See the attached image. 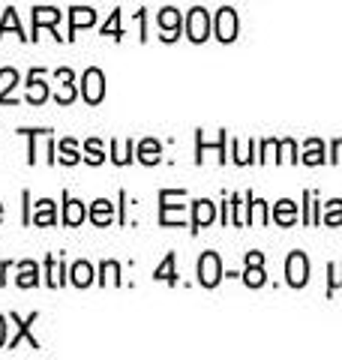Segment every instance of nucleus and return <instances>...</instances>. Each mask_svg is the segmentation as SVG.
I'll return each mask as SVG.
<instances>
[{"instance_id": "f257e3e1", "label": "nucleus", "mask_w": 342, "mask_h": 360, "mask_svg": "<svg viewBox=\"0 0 342 360\" xmlns=\"http://www.w3.org/2000/svg\"><path fill=\"white\" fill-rule=\"evenodd\" d=\"M180 195H186L184 189H163V193H159V222L163 225H180L186 219L184 205H175Z\"/></svg>"}, {"instance_id": "f03ea898", "label": "nucleus", "mask_w": 342, "mask_h": 360, "mask_svg": "<svg viewBox=\"0 0 342 360\" xmlns=\"http://www.w3.org/2000/svg\"><path fill=\"white\" fill-rule=\"evenodd\" d=\"M82 96L87 105H99L102 96H106V75H102L96 66H90V70L82 75Z\"/></svg>"}, {"instance_id": "7ed1b4c3", "label": "nucleus", "mask_w": 342, "mask_h": 360, "mask_svg": "<svg viewBox=\"0 0 342 360\" xmlns=\"http://www.w3.org/2000/svg\"><path fill=\"white\" fill-rule=\"evenodd\" d=\"M285 279H289L291 288H303L310 283V258L303 252H291L289 262H285Z\"/></svg>"}, {"instance_id": "20e7f679", "label": "nucleus", "mask_w": 342, "mask_h": 360, "mask_svg": "<svg viewBox=\"0 0 342 360\" xmlns=\"http://www.w3.org/2000/svg\"><path fill=\"white\" fill-rule=\"evenodd\" d=\"M220 279H222V262H220V255L208 250L198 258V283L204 288H216Z\"/></svg>"}, {"instance_id": "39448f33", "label": "nucleus", "mask_w": 342, "mask_h": 360, "mask_svg": "<svg viewBox=\"0 0 342 360\" xmlns=\"http://www.w3.org/2000/svg\"><path fill=\"white\" fill-rule=\"evenodd\" d=\"M186 37L192 39V42H204L210 37V15H208V9H201V6H196L192 13L186 15Z\"/></svg>"}, {"instance_id": "423d86ee", "label": "nucleus", "mask_w": 342, "mask_h": 360, "mask_svg": "<svg viewBox=\"0 0 342 360\" xmlns=\"http://www.w3.org/2000/svg\"><path fill=\"white\" fill-rule=\"evenodd\" d=\"M61 18H63L61 9H54V6H37V9H33V37L30 39H39V27H51L54 30V25ZM54 39H63V37L54 30Z\"/></svg>"}, {"instance_id": "0eeeda50", "label": "nucleus", "mask_w": 342, "mask_h": 360, "mask_svg": "<svg viewBox=\"0 0 342 360\" xmlns=\"http://www.w3.org/2000/svg\"><path fill=\"white\" fill-rule=\"evenodd\" d=\"M9 319H13V324H15V336H13V340H9V342H6L9 348H15V345H18L21 340H27V345H30V348H39V340H37V336H33V333H30V328H33V321H37V319H39V315H37V312H30V315H27V319H18V315L13 312V315H9Z\"/></svg>"}, {"instance_id": "6e6552de", "label": "nucleus", "mask_w": 342, "mask_h": 360, "mask_svg": "<svg viewBox=\"0 0 342 360\" xmlns=\"http://www.w3.org/2000/svg\"><path fill=\"white\" fill-rule=\"evenodd\" d=\"M216 39L220 42H234L237 39V13L232 6H222L216 15Z\"/></svg>"}, {"instance_id": "1a4fd4ad", "label": "nucleus", "mask_w": 342, "mask_h": 360, "mask_svg": "<svg viewBox=\"0 0 342 360\" xmlns=\"http://www.w3.org/2000/svg\"><path fill=\"white\" fill-rule=\"evenodd\" d=\"M156 25H159V30L165 33V42H175L177 37H180V30H184V18H180V13L177 9H171V6H165L163 13H159V18H156Z\"/></svg>"}, {"instance_id": "9d476101", "label": "nucleus", "mask_w": 342, "mask_h": 360, "mask_svg": "<svg viewBox=\"0 0 342 360\" xmlns=\"http://www.w3.org/2000/svg\"><path fill=\"white\" fill-rule=\"evenodd\" d=\"M213 219H216V205L208 201V198H198L196 205H192V231L208 229Z\"/></svg>"}, {"instance_id": "9b49d317", "label": "nucleus", "mask_w": 342, "mask_h": 360, "mask_svg": "<svg viewBox=\"0 0 342 360\" xmlns=\"http://www.w3.org/2000/svg\"><path fill=\"white\" fill-rule=\"evenodd\" d=\"M96 25V13L90 6H72L70 9V37L66 39H75V33L82 27H94Z\"/></svg>"}, {"instance_id": "f8f14e48", "label": "nucleus", "mask_w": 342, "mask_h": 360, "mask_svg": "<svg viewBox=\"0 0 342 360\" xmlns=\"http://www.w3.org/2000/svg\"><path fill=\"white\" fill-rule=\"evenodd\" d=\"M45 99H49V84L42 82V70H30V75H27V103L42 105Z\"/></svg>"}, {"instance_id": "ddd939ff", "label": "nucleus", "mask_w": 342, "mask_h": 360, "mask_svg": "<svg viewBox=\"0 0 342 360\" xmlns=\"http://www.w3.org/2000/svg\"><path fill=\"white\" fill-rule=\"evenodd\" d=\"M87 219V207H84V201H78V198H70L63 193V222L66 225H82Z\"/></svg>"}, {"instance_id": "4468645a", "label": "nucleus", "mask_w": 342, "mask_h": 360, "mask_svg": "<svg viewBox=\"0 0 342 360\" xmlns=\"http://www.w3.org/2000/svg\"><path fill=\"white\" fill-rule=\"evenodd\" d=\"M45 285L49 288H61L63 283H66V267H63V262L57 255H49L45 258Z\"/></svg>"}, {"instance_id": "2eb2a0df", "label": "nucleus", "mask_w": 342, "mask_h": 360, "mask_svg": "<svg viewBox=\"0 0 342 360\" xmlns=\"http://www.w3.org/2000/svg\"><path fill=\"white\" fill-rule=\"evenodd\" d=\"M273 222L282 225V229L294 225V222H298V205H294V201H289V198H282L279 205L273 207Z\"/></svg>"}, {"instance_id": "dca6fc26", "label": "nucleus", "mask_w": 342, "mask_h": 360, "mask_svg": "<svg viewBox=\"0 0 342 360\" xmlns=\"http://www.w3.org/2000/svg\"><path fill=\"white\" fill-rule=\"evenodd\" d=\"M87 217H90L94 225H108L114 219V205L108 198H99V201H94V207H90Z\"/></svg>"}, {"instance_id": "f3484780", "label": "nucleus", "mask_w": 342, "mask_h": 360, "mask_svg": "<svg viewBox=\"0 0 342 360\" xmlns=\"http://www.w3.org/2000/svg\"><path fill=\"white\" fill-rule=\"evenodd\" d=\"M18 288H33L39 285V264L37 262H21L18 264Z\"/></svg>"}, {"instance_id": "a211bd4d", "label": "nucleus", "mask_w": 342, "mask_h": 360, "mask_svg": "<svg viewBox=\"0 0 342 360\" xmlns=\"http://www.w3.org/2000/svg\"><path fill=\"white\" fill-rule=\"evenodd\" d=\"M30 222L33 225H54L57 222V213H54V201L51 198H42V201H37V213L30 217Z\"/></svg>"}, {"instance_id": "6ab92c4d", "label": "nucleus", "mask_w": 342, "mask_h": 360, "mask_svg": "<svg viewBox=\"0 0 342 360\" xmlns=\"http://www.w3.org/2000/svg\"><path fill=\"white\" fill-rule=\"evenodd\" d=\"M159 160H163V148H159V141H156V139H144V141L139 144V162L156 165Z\"/></svg>"}, {"instance_id": "aec40b11", "label": "nucleus", "mask_w": 342, "mask_h": 360, "mask_svg": "<svg viewBox=\"0 0 342 360\" xmlns=\"http://www.w3.org/2000/svg\"><path fill=\"white\" fill-rule=\"evenodd\" d=\"M327 160L324 156V141L322 139H310L303 144V162L306 165H322Z\"/></svg>"}, {"instance_id": "412c9836", "label": "nucleus", "mask_w": 342, "mask_h": 360, "mask_svg": "<svg viewBox=\"0 0 342 360\" xmlns=\"http://www.w3.org/2000/svg\"><path fill=\"white\" fill-rule=\"evenodd\" d=\"M175 262H177V255H175V252H168V255H165V262L159 264V267H156V274H153L156 283H159V279H163V283H168V285H175V283H177Z\"/></svg>"}, {"instance_id": "4be33fe9", "label": "nucleus", "mask_w": 342, "mask_h": 360, "mask_svg": "<svg viewBox=\"0 0 342 360\" xmlns=\"http://www.w3.org/2000/svg\"><path fill=\"white\" fill-rule=\"evenodd\" d=\"M70 276H72V285L87 288L90 283H94V267H90L87 262H75L72 270H70Z\"/></svg>"}, {"instance_id": "5701e85b", "label": "nucleus", "mask_w": 342, "mask_h": 360, "mask_svg": "<svg viewBox=\"0 0 342 360\" xmlns=\"http://www.w3.org/2000/svg\"><path fill=\"white\" fill-rule=\"evenodd\" d=\"M132 156H135V141H123V144L111 141V160L118 165H129Z\"/></svg>"}, {"instance_id": "b1692460", "label": "nucleus", "mask_w": 342, "mask_h": 360, "mask_svg": "<svg viewBox=\"0 0 342 360\" xmlns=\"http://www.w3.org/2000/svg\"><path fill=\"white\" fill-rule=\"evenodd\" d=\"M243 283L249 285V288H261L267 283V276H265V264H246V270H243Z\"/></svg>"}, {"instance_id": "393cba45", "label": "nucleus", "mask_w": 342, "mask_h": 360, "mask_svg": "<svg viewBox=\"0 0 342 360\" xmlns=\"http://www.w3.org/2000/svg\"><path fill=\"white\" fill-rule=\"evenodd\" d=\"M57 153H61L57 160H61L63 165H75L78 160H82V156H78V148H75V141H72V139H63L61 144H57Z\"/></svg>"}, {"instance_id": "a878e982", "label": "nucleus", "mask_w": 342, "mask_h": 360, "mask_svg": "<svg viewBox=\"0 0 342 360\" xmlns=\"http://www.w3.org/2000/svg\"><path fill=\"white\" fill-rule=\"evenodd\" d=\"M84 160L90 165H102V162H106V150H102V141L99 139H90L84 144Z\"/></svg>"}, {"instance_id": "bb28decb", "label": "nucleus", "mask_w": 342, "mask_h": 360, "mask_svg": "<svg viewBox=\"0 0 342 360\" xmlns=\"http://www.w3.org/2000/svg\"><path fill=\"white\" fill-rule=\"evenodd\" d=\"M99 274H102V276H99V283H102V285H106L108 279H111L114 285H120V264H118V262H102Z\"/></svg>"}, {"instance_id": "cd10ccee", "label": "nucleus", "mask_w": 342, "mask_h": 360, "mask_svg": "<svg viewBox=\"0 0 342 360\" xmlns=\"http://www.w3.org/2000/svg\"><path fill=\"white\" fill-rule=\"evenodd\" d=\"M6 30H15V37L27 39V37H25V30H21V25H18V15H15V9H6V13H4V25H0V37H4Z\"/></svg>"}, {"instance_id": "c85d7f7f", "label": "nucleus", "mask_w": 342, "mask_h": 360, "mask_svg": "<svg viewBox=\"0 0 342 360\" xmlns=\"http://www.w3.org/2000/svg\"><path fill=\"white\" fill-rule=\"evenodd\" d=\"M324 225H342V201L334 198L324 210Z\"/></svg>"}, {"instance_id": "c756f323", "label": "nucleus", "mask_w": 342, "mask_h": 360, "mask_svg": "<svg viewBox=\"0 0 342 360\" xmlns=\"http://www.w3.org/2000/svg\"><path fill=\"white\" fill-rule=\"evenodd\" d=\"M102 37H114V39L123 37L120 33V13H111V18L106 21V27H102Z\"/></svg>"}, {"instance_id": "7c9ffc66", "label": "nucleus", "mask_w": 342, "mask_h": 360, "mask_svg": "<svg viewBox=\"0 0 342 360\" xmlns=\"http://www.w3.org/2000/svg\"><path fill=\"white\" fill-rule=\"evenodd\" d=\"M342 285V264H330V285H327V295H334V288Z\"/></svg>"}, {"instance_id": "2f4dec72", "label": "nucleus", "mask_w": 342, "mask_h": 360, "mask_svg": "<svg viewBox=\"0 0 342 360\" xmlns=\"http://www.w3.org/2000/svg\"><path fill=\"white\" fill-rule=\"evenodd\" d=\"M279 148H282V160H289V162H298L300 156H298V148H294V141L291 139H285V141H279Z\"/></svg>"}, {"instance_id": "473e14b6", "label": "nucleus", "mask_w": 342, "mask_h": 360, "mask_svg": "<svg viewBox=\"0 0 342 360\" xmlns=\"http://www.w3.org/2000/svg\"><path fill=\"white\" fill-rule=\"evenodd\" d=\"M72 99H75V90H72V84H63L61 90H57V103H61V105H70Z\"/></svg>"}, {"instance_id": "72a5a7b5", "label": "nucleus", "mask_w": 342, "mask_h": 360, "mask_svg": "<svg viewBox=\"0 0 342 360\" xmlns=\"http://www.w3.org/2000/svg\"><path fill=\"white\" fill-rule=\"evenodd\" d=\"M330 153H334L330 156V162H342V139H336L334 144H330Z\"/></svg>"}, {"instance_id": "f704fd0d", "label": "nucleus", "mask_w": 342, "mask_h": 360, "mask_svg": "<svg viewBox=\"0 0 342 360\" xmlns=\"http://www.w3.org/2000/svg\"><path fill=\"white\" fill-rule=\"evenodd\" d=\"M246 264H265V255L261 252H246Z\"/></svg>"}, {"instance_id": "c9c22d12", "label": "nucleus", "mask_w": 342, "mask_h": 360, "mask_svg": "<svg viewBox=\"0 0 342 360\" xmlns=\"http://www.w3.org/2000/svg\"><path fill=\"white\" fill-rule=\"evenodd\" d=\"M54 75H57V78H61V82H63V84H72V70H57Z\"/></svg>"}, {"instance_id": "e433bc0d", "label": "nucleus", "mask_w": 342, "mask_h": 360, "mask_svg": "<svg viewBox=\"0 0 342 360\" xmlns=\"http://www.w3.org/2000/svg\"><path fill=\"white\" fill-rule=\"evenodd\" d=\"M6 345V319L4 315H0V348Z\"/></svg>"}, {"instance_id": "4c0bfd02", "label": "nucleus", "mask_w": 342, "mask_h": 360, "mask_svg": "<svg viewBox=\"0 0 342 360\" xmlns=\"http://www.w3.org/2000/svg\"><path fill=\"white\" fill-rule=\"evenodd\" d=\"M0 219H4V205H0Z\"/></svg>"}]
</instances>
